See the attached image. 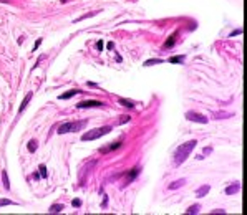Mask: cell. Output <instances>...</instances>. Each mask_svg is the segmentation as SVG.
Instances as JSON below:
<instances>
[{
    "instance_id": "obj_1",
    "label": "cell",
    "mask_w": 247,
    "mask_h": 215,
    "mask_svg": "<svg viewBox=\"0 0 247 215\" xmlns=\"http://www.w3.org/2000/svg\"><path fill=\"white\" fill-rule=\"evenodd\" d=\"M196 144H197V141H194V139L181 144V146L174 150V165H181V164H183V162L191 156V152H193V149L196 147Z\"/></svg>"
},
{
    "instance_id": "obj_2",
    "label": "cell",
    "mask_w": 247,
    "mask_h": 215,
    "mask_svg": "<svg viewBox=\"0 0 247 215\" xmlns=\"http://www.w3.org/2000/svg\"><path fill=\"white\" fill-rule=\"evenodd\" d=\"M110 131H111V126H103V128L91 129V131H88V133L83 134V136H81V141H95V139H98V137L106 136Z\"/></svg>"
},
{
    "instance_id": "obj_3",
    "label": "cell",
    "mask_w": 247,
    "mask_h": 215,
    "mask_svg": "<svg viewBox=\"0 0 247 215\" xmlns=\"http://www.w3.org/2000/svg\"><path fill=\"white\" fill-rule=\"evenodd\" d=\"M86 126V121H76V122H63V124L58 128V134H66V133H76L80 129Z\"/></svg>"
},
{
    "instance_id": "obj_4",
    "label": "cell",
    "mask_w": 247,
    "mask_h": 215,
    "mask_svg": "<svg viewBox=\"0 0 247 215\" xmlns=\"http://www.w3.org/2000/svg\"><path fill=\"white\" fill-rule=\"evenodd\" d=\"M186 118L189 119V121L199 122V124H206V122H207V118H206V116L199 114V113H196V111H189V113H186Z\"/></svg>"
},
{
    "instance_id": "obj_5",
    "label": "cell",
    "mask_w": 247,
    "mask_h": 215,
    "mask_svg": "<svg viewBox=\"0 0 247 215\" xmlns=\"http://www.w3.org/2000/svg\"><path fill=\"white\" fill-rule=\"evenodd\" d=\"M100 106H103V103H101V101H95V99L81 101V103L76 104V108H78V109H85V108H100Z\"/></svg>"
},
{
    "instance_id": "obj_6",
    "label": "cell",
    "mask_w": 247,
    "mask_h": 215,
    "mask_svg": "<svg viewBox=\"0 0 247 215\" xmlns=\"http://www.w3.org/2000/svg\"><path fill=\"white\" fill-rule=\"evenodd\" d=\"M32 96H33V93H32V91H30V93L27 94L25 98H23V101H22V106H20V109H18V114H20V113H23V109H25V108H27V104L30 103V99H32Z\"/></svg>"
},
{
    "instance_id": "obj_7",
    "label": "cell",
    "mask_w": 247,
    "mask_h": 215,
    "mask_svg": "<svg viewBox=\"0 0 247 215\" xmlns=\"http://www.w3.org/2000/svg\"><path fill=\"white\" fill-rule=\"evenodd\" d=\"M239 189H240V184L236 182L234 185H229V187H227V189H226V194H227V195H232V194L239 192Z\"/></svg>"
},
{
    "instance_id": "obj_8",
    "label": "cell",
    "mask_w": 247,
    "mask_h": 215,
    "mask_svg": "<svg viewBox=\"0 0 247 215\" xmlns=\"http://www.w3.org/2000/svg\"><path fill=\"white\" fill-rule=\"evenodd\" d=\"M78 93H80L78 90H70V91H66V93L60 94V99H70L72 96H75V94H78Z\"/></svg>"
},
{
    "instance_id": "obj_9",
    "label": "cell",
    "mask_w": 247,
    "mask_h": 215,
    "mask_svg": "<svg viewBox=\"0 0 247 215\" xmlns=\"http://www.w3.org/2000/svg\"><path fill=\"white\" fill-rule=\"evenodd\" d=\"M209 190H211V187H209V185H202V187H199V189H197L196 195H197V197H202V195H206Z\"/></svg>"
},
{
    "instance_id": "obj_10",
    "label": "cell",
    "mask_w": 247,
    "mask_h": 215,
    "mask_svg": "<svg viewBox=\"0 0 247 215\" xmlns=\"http://www.w3.org/2000/svg\"><path fill=\"white\" fill-rule=\"evenodd\" d=\"M184 184H186V179H179V180H174V182L169 185V189L171 190H174V189H178V187H183Z\"/></svg>"
},
{
    "instance_id": "obj_11",
    "label": "cell",
    "mask_w": 247,
    "mask_h": 215,
    "mask_svg": "<svg viewBox=\"0 0 247 215\" xmlns=\"http://www.w3.org/2000/svg\"><path fill=\"white\" fill-rule=\"evenodd\" d=\"M61 210H63V205H61V204H53L48 212H50V214H60Z\"/></svg>"
},
{
    "instance_id": "obj_12",
    "label": "cell",
    "mask_w": 247,
    "mask_h": 215,
    "mask_svg": "<svg viewBox=\"0 0 247 215\" xmlns=\"http://www.w3.org/2000/svg\"><path fill=\"white\" fill-rule=\"evenodd\" d=\"M138 174H140V169H138V167H134V169H133L131 172H129V177H128V179H126V185H128V184L131 182V180L134 179V177H136Z\"/></svg>"
},
{
    "instance_id": "obj_13",
    "label": "cell",
    "mask_w": 247,
    "mask_h": 215,
    "mask_svg": "<svg viewBox=\"0 0 247 215\" xmlns=\"http://www.w3.org/2000/svg\"><path fill=\"white\" fill-rule=\"evenodd\" d=\"M174 43H176V33H172V35L169 36V40L164 43V48H171L172 45H174Z\"/></svg>"
},
{
    "instance_id": "obj_14",
    "label": "cell",
    "mask_w": 247,
    "mask_h": 215,
    "mask_svg": "<svg viewBox=\"0 0 247 215\" xmlns=\"http://www.w3.org/2000/svg\"><path fill=\"white\" fill-rule=\"evenodd\" d=\"M2 179H4V187L5 189H10V182H8V177H7V172L5 171H2Z\"/></svg>"
},
{
    "instance_id": "obj_15",
    "label": "cell",
    "mask_w": 247,
    "mask_h": 215,
    "mask_svg": "<svg viewBox=\"0 0 247 215\" xmlns=\"http://www.w3.org/2000/svg\"><path fill=\"white\" fill-rule=\"evenodd\" d=\"M121 146V142H115V144H111L110 147H104V149H101V152H108V150H113V149H118V147Z\"/></svg>"
},
{
    "instance_id": "obj_16",
    "label": "cell",
    "mask_w": 247,
    "mask_h": 215,
    "mask_svg": "<svg viewBox=\"0 0 247 215\" xmlns=\"http://www.w3.org/2000/svg\"><path fill=\"white\" fill-rule=\"evenodd\" d=\"M168 61H169V63H183V61H184V56H171Z\"/></svg>"
},
{
    "instance_id": "obj_17",
    "label": "cell",
    "mask_w": 247,
    "mask_h": 215,
    "mask_svg": "<svg viewBox=\"0 0 247 215\" xmlns=\"http://www.w3.org/2000/svg\"><path fill=\"white\" fill-rule=\"evenodd\" d=\"M37 147H38V146H37V141H35V139H32V141L28 142V150H30V152H35Z\"/></svg>"
},
{
    "instance_id": "obj_18",
    "label": "cell",
    "mask_w": 247,
    "mask_h": 215,
    "mask_svg": "<svg viewBox=\"0 0 247 215\" xmlns=\"http://www.w3.org/2000/svg\"><path fill=\"white\" fill-rule=\"evenodd\" d=\"M38 174H40V177H47L48 176V171H47V167H45V165H40L38 167Z\"/></svg>"
},
{
    "instance_id": "obj_19",
    "label": "cell",
    "mask_w": 247,
    "mask_h": 215,
    "mask_svg": "<svg viewBox=\"0 0 247 215\" xmlns=\"http://www.w3.org/2000/svg\"><path fill=\"white\" fill-rule=\"evenodd\" d=\"M119 104H123V106H128V108H134V103L129 99H119Z\"/></svg>"
},
{
    "instance_id": "obj_20",
    "label": "cell",
    "mask_w": 247,
    "mask_h": 215,
    "mask_svg": "<svg viewBox=\"0 0 247 215\" xmlns=\"http://www.w3.org/2000/svg\"><path fill=\"white\" fill-rule=\"evenodd\" d=\"M186 212L187 214H197V212H199V205H193V207H189Z\"/></svg>"
},
{
    "instance_id": "obj_21",
    "label": "cell",
    "mask_w": 247,
    "mask_h": 215,
    "mask_svg": "<svg viewBox=\"0 0 247 215\" xmlns=\"http://www.w3.org/2000/svg\"><path fill=\"white\" fill-rule=\"evenodd\" d=\"M158 63H163V60H148L144 63V66H151V64H158Z\"/></svg>"
},
{
    "instance_id": "obj_22",
    "label": "cell",
    "mask_w": 247,
    "mask_h": 215,
    "mask_svg": "<svg viewBox=\"0 0 247 215\" xmlns=\"http://www.w3.org/2000/svg\"><path fill=\"white\" fill-rule=\"evenodd\" d=\"M4 205H13V202L7 200V199H0V207H4Z\"/></svg>"
},
{
    "instance_id": "obj_23",
    "label": "cell",
    "mask_w": 247,
    "mask_h": 215,
    "mask_svg": "<svg viewBox=\"0 0 247 215\" xmlns=\"http://www.w3.org/2000/svg\"><path fill=\"white\" fill-rule=\"evenodd\" d=\"M103 47H104V45H103V42H101V40H100V42L96 43V48H98V51H101V50H103Z\"/></svg>"
},
{
    "instance_id": "obj_24",
    "label": "cell",
    "mask_w": 247,
    "mask_h": 215,
    "mask_svg": "<svg viewBox=\"0 0 247 215\" xmlns=\"http://www.w3.org/2000/svg\"><path fill=\"white\" fill-rule=\"evenodd\" d=\"M80 205H81V200H80V199H75V200H73V207H80Z\"/></svg>"
},
{
    "instance_id": "obj_25",
    "label": "cell",
    "mask_w": 247,
    "mask_h": 215,
    "mask_svg": "<svg viewBox=\"0 0 247 215\" xmlns=\"http://www.w3.org/2000/svg\"><path fill=\"white\" fill-rule=\"evenodd\" d=\"M240 33H242V30H236V32H232V33H231V38H232V36H237V35H240Z\"/></svg>"
},
{
    "instance_id": "obj_26",
    "label": "cell",
    "mask_w": 247,
    "mask_h": 215,
    "mask_svg": "<svg viewBox=\"0 0 247 215\" xmlns=\"http://www.w3.org/2000/svg\"><path fill=\"white\" fill-rule=\"evenodd\" d=\"M129 121V116H121V119H119V122H128Z\"/></svg>"
},
{
    "instance_id": "obj_27",
    "label": "cell",
    "mask_w": 247,
    "mask_h": 215,
    "mask_svg": "<svg viewBox=\"0 0 247 215\" xmlns=\"http://www.w3.org/2000/svg\"><path fill=\"white\" fill-rule=\"evenodd\" d=\"M40 45H42V38H38V40H37V43H35V47H33V50H37V48L40 47Z\"/></svg>"
},
{
    "instance_id": "obj_28",
    "label": "cell",
    "mask_w": 247,
    "mask_h": 215,
    "mask_svg": "<svg viewBox=\"0 0 247 215\" xmlns=\"http://www.w3.org/2000/svg\"><path fill=\"white\" fill-rule=\"evenodd\" d=\"M106 47H108V50H113V47H115V45H113V42H110Z\"/></svg>"
},
{
    "instance_id": "obj_29",
    "label": "cell",
    "mask_w": 247,
    "mask_h": 215,
    "mask_svg": "<svg viewBox=\"0 0 247 215\" xmlns=\"http://www.w3.org/2000/svg\"><path fill=\"white\" fill-rule=\"evenodd\" d=\"M211 150H212L211 147H207V149H204V154H211Z\"/></svg>"
},
{
    "instance_id": "obj_30",
    "label": "cell",
    "mask_w": 247,
    "mask_h": 215,
    "mask_svg": "<svg viewBox=\"0 0 247 215\" xmlns=\"http://www.w3.org/2000/svg\"><path fill=\"white\" fill-rule=\"evenodd\" d=\"M66 2H70V0H61V4H66Z\"/></svg>"
}]
</instances>
